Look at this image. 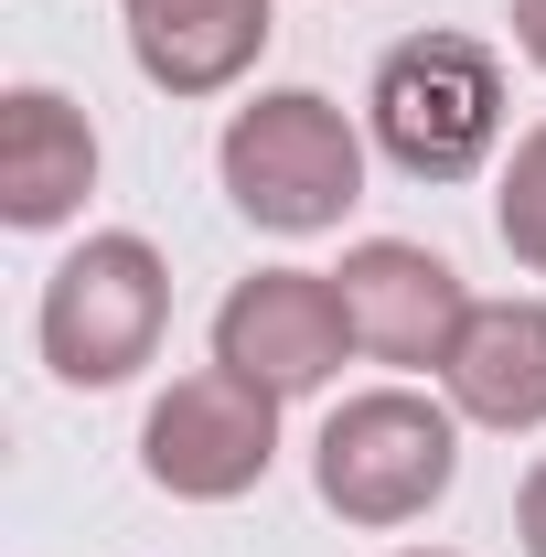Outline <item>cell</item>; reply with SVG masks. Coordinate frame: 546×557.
<instances>
[{"instance_id":"obj_10","label":"cell","mask_w":546,"mask_h":557,"mask_svg":"<svg viewBox=\"0 0 546 557\" xmlns=\"http://www.w3.org/2000/svg\"><path fill=\"white\" fill-rule=\"evenodd\" d=\"M439 386H450L461 429H504V440L546 429V300H525V289L514 300H472Z\"/></svg>"},{"instance_id":"obj_11","label":"cell","mask_w":546,"mask_h":557,"mask_svg":"<svg viewBox=\"0 0 546 557\" xmlns=\"http://www.w3.org/2000/svg\"><path fill=\"white\" fill-rule=\"evenodd\" d=\"M493 236H504L514 269L546 278V119L514 139V161H504V183H493Z\"/></svg>"},{"instance_id":"obj_6","label":"cell","mask_w":546,"mask_h":557,"mask_svg":"<svg viewBox=\"0 0 546 557\" xmlns=\"http://www.w3.org/2000/svg\"><path fill=\"white\" fill-rule=\"evenodd\" d=\"M353 354V322H343V289L333 269H258L214 300V364L269 386L278 408L289 397H322Z\"/></svg>"},{"instance_id":"obj_13","label":"cell","mask_w":546,"mask_h":557,"mask_svg":"<svg viewBox=\"0 0 546 557\" xmlns=\"http://www.w3.org/2000/svg\"><path fill=\"white\" fill-rule=\"evenodd\" d=\"M504 22H514V54H525V65L546 75V0H514V11H504Z\"/></svg>"},{"instance_id":"obj_3","label":"cell","mask_w":546,"mask_h":557,"mask_svg":"<svg viewBox=\"0 0 546 557\" xmlns=\"http://www.w3.org/2000/svg\"><path fill=\"white\" fill-rule=\"evenodd\" d=\"M364 129L408 183H472L504 150V54L482 33H408L375 54Z\"/></svg>"},{"instance_id":"obj_9","label":"cell","mask_w":546,"mask_h":557,"mask_svg":"<svg viewBox=\"0 0 546 557\" xmlns=\"http://www.w3.org/2000/svg\"><path fill=\"white\" fill-rule=\"evenodd\" d=\"M119 22H129V65L194 108V97H225L258 75L278 0H119Z\"/></svg>"},{"instance_id":"obj_4","label":"cell","mask_w":546,"mask_h":557,"mask_svg":"<svg viewBox=\"0 0 546 557\" xmlns=\"http://www.w3.org/2000/svg\"><path fill=\"white\" fill-rule=\"evenodd\" d=\"M161 333H172V269L129 225L86 236L65 269L44 278V311H33V344H44V364L65 375L75 397L129 386L139 364L161 354Z\"/></svg>"},{"instance_id":"obj_5","label":"cell","mask_w":546,"mask_h":557,"mask_svg":"<svg viewBox=\"0 0 546 557\" xmlns=\"http://www.w3.org/2000/svg\"><path fill=\"white\" fill-rule=\"evenodd\" d=\"M269 461H278V397L225 375V364L172 375L139 418V472L172 504H236V493L269 483Z\"/></svg>"},{"instance_id":"obj_7","label":"cell","mask_w":546,"mask_h":557,"mask_svg":"<svg viewBox=\"0 0 546 557\" xmlns=\"http://www.w3.org/2000/svg\"><path fill=\"white\" fill-rule=\"evenodd\" d=\"M333 289H343V322H353V354H375V364H397V375L450 364L461 322H472L461 269H450L439 247H418V236H364V247H343Z\"/></svg>"},{"instance_id":"obj_12","label":"cell","mask_w":546,"mask_h":557,"mask_svg":"<svg viewBox=\"0 0 546 557\" xmlns=\"http://www.w3.org/2000/svg\"><path fill=\"white\" fill-rule=\"evenodd\" d=\"M514 536H525V557H546V461L525 472V493H514Z\"/></svg>"},{"instance_id":"obj_1","label":"cell","mask_w":546,"mask_h":557,"mask_svg":"<svg viewBox=\"0 0 546 557\" xmlns=\"http://www.w3.org/2000/svg\"><path fill=\"white\" fill-rule=\"evenodd\" d=\"M214 183L258 236H333L364 205V129L322 86H258L214 139Z\"/></svg>"},{"instance_id":"obj_14","label":"cell","mask_w":546,"mask_h":557,"mask_svg":"<svg viewBox=\"0 0 546 557\" xmlns=\"http://www.w3.org/2000/svg\"><path fill=\"white\" fill-rule=\"evenodd\" d=\"M397 557H450V547H397Z\"/></svg>"},{"instance_id":"obj_2","label":"cell","mask_w":546,"mask_h":557,"mask_svg":"<svg viewBox=\"0 0 546 557\" xmlns=\"http://www.w3.org/2000/svg\"><path fill=\"white\" fill-rule=\"evenodd\" d=\"M450 483H461V408L418 397V386H364L311 440V493L364 536H397L418 515H439Z\"/></svg>"},{"instance_id":"obj_8","label":"cell","mask_w":546,"mask_h":557,"mask_svg":"<svg viewBox=\"0 0 546 557\" xmlns=\"http://www.w3.org/2000/svg\"><path fill=\"white\" fill-rule=\"evenodd\" d=\"M97 119L65 86H11L0 97V225L11 236H54L65 214H86L97 194Z\"/></svg>"}]
</instances>
